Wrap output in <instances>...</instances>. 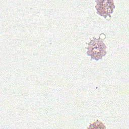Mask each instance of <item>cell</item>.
I'll return each mask as SVG.
<instances>
[{
	"mask_svg": "<svg viewBox=\"0 0 129 129\" xmlns=\"http://www.w3.org/2000/svg\"><path fill=\"white\" fill-rule=\"evenodd\" d=\"M86 48L87 49V54L91 57V60L92 59L95 60L101 59L106 54V46L103 39H101L100 36L98 38L93 37Z\"/></svg>",
	"mask_w": 129,
	"mask_h": 129,
	"instance_id": "cell-1",
	"label": "cell"
},
{
	"mask_svg": "<svg viewBox=\"0 0 129 129\" xmlns=\"http://www.w3.org/2000/svg\"><path fill=\"white\" fill-rule=\"evenodd\" d=\"M89 128H104L105 126L104 125V124L101 122L100 121L97 120L95 122H93V123L90 124V125L89 126Z\"/></svg>",
	"mask_w": 129,
	"mask_h": 129,
	"instance_id": "cell-3",
	"label": "cell"
},
{
	"mask_svg": "<svg viewBox=\"0 0 129 129\" xmlns=\"http://www.w3.org/2000/svg\"><path fill=\"white\" fill-rule=\"evenodd\" d=\"M95 8L97 13L106 19L107 16L111 17V14L115 8L114 2L112 0H97Z\"/></svg>",
	"mask_w": 129,
	"mask_h": 129,
	"instance_id": "cell-2",
	"label": "cell"
}]
</instances>
